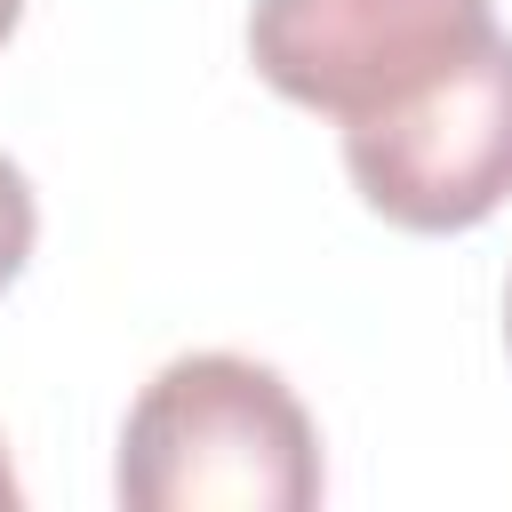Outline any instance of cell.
I'll use <instances>...</instances> for the list:
<instances>
[{"label": "cell", "instance_id": "obj_1", "mask_svg": "<svg viewBox=\"0 0 512 512\" xmlns=\"http://www.w3.org/2000/svg\"><path fill=\"white\" fill-rule=\"evenodd\" d=\"M112 496L128 512H304L320 504V432L280 368L184 352L136 392Z\"/></svg>", "mask_w": 512, "mask_h": 512}, {"label": "cell", "instance_id": "obj_2", "mask_svg": "<svg viewBox=\"0 0 512 512\" xmlns=\"http://www.w3.org/2000/svg\"><path fill=\"white\" fill-rule=\"evenodd\" d=\"M496 40V0H256L248 64L272 96L352 128Z\"/></svg>", "mask_w": 512, "mask_h": 512}, {"label": "cell", "instance_id": "obj_3", "mask_svg": "<svg viewBox=\"0 0 512 512\" xmlns=\"http://www.w3.org/2000/svg\"><path fill=\"white\" fill-rule=\"evenodd\" d=\"M352 192L400 232H472L512 200V40H480L408 104L344 128Z\"/></svg>", "mask_w": 512, "mask_h": 512}, {"label": "cell", "instance_id": "obj_4", "mask_svg": "<svg viewBox=\"0 0 512 512\" xmlns=\"http://www.w3.org/2000/svg\"><path fill=\"white\" fill-rule=\"evenodd\" d=\"M32 240H40V200H32V176L0 152V288H16V280H24Z\"/></svg>", "mask_w": 512, "mask_h": 512}, {"label": "cell", "instance_id": "obj_5", "mask_svg": "<svg viewBox=\"0 0 512 512\" xmlns=\"http://www.w3.org/2000/svg\"><path fill=\"white\" fill-rule=\"evenodd\" d=\"M24 504V488H16V472H8V448H0V512H16Z\"/></svg>", "mask_w": 512, "mask_h": 512}, {"label": "cell", "instance_id": "obj_6", "mask_svg": "<svg viewBox=\"0 0 512 512\" xmlns=\"http://www.w3.org/2000/svg\"><path fill=\"white\" fill-rule=\"evenodd\" d=\"M16 16H24V0H0V48H8V32H16Z\"/></svg>", "mask_w": 512, "mask_h": 512}, {"label": "cell", "instance_id": "obj_7", "mask_svg": "<svg viewBox=\"0 0 512 512\" xmlns=\"http://www.w3.org/2000/svg\"><path fill=\"white\" fill-rule=\"evenodd\" d=\"M504 352H512V280H504Z\"/></svg>", "mask_w": 512, "mask_h": 512}]
</instances>
